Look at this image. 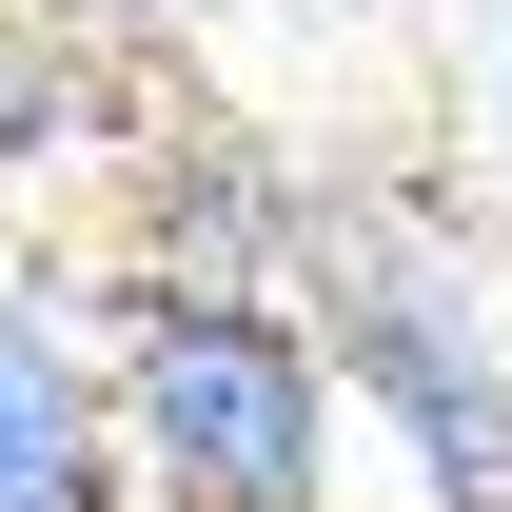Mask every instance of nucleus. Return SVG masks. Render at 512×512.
<instances>
[{
  "instance_id": "nucleus-1",
  "label": "nucleus",
  "mask_w": 512,
  "mask_h": 512,
  "mask_svg": "<svg viewBox=\"0 0 512 512\" xmlns=\"http://www.w3.org/2000/svg\"><path fill=\"white\" fill-rule=\"evenodd\" d=\"M99 414L138 512H355V414L296 296L99 276Z\"/></svg>"
},
{
  "instance_id": "nucleus-2",
  "label": "nucleus",
  "mask_w": 512,
  "mask_h": 512,
  "mask_svg": "<svg viewBox=\"0 0 512 512\" xmlns=\"http://www.w3.org/2000/svg\"><path fill=\"white\" fill-rule=\"evenodd\" d=\"M296 316H316V355H335L355 453H394L414 512H512V335L473 316V276H453L414 217H316Z\"/></svg>"
},
{
  "instance_id": "nucleus-3",
  "label": "nucleus",
  "mask_w": 512,
  "mask_h": 512,
  "mask_svg": "<svg viewBox=\"0 0 512 512\" xmlns=\"http://www.w3.org/2000/svg\"><path fill=\"white\" fill-rule=\"evenodd\" d=\"M316 256V178L256 158L237 119H178L138 138V217H119V276H237V296H296Z\"/></svg>"
},
{
  "instance_id": "nucleus-4",
  "label": "nucleus",
  "mask_w": 512,
  "mask_h": 512,
  "mask_svg": "<svg viewBox=\"0 0 512 512\" xmlns=\"http://www.w3.org/2000/svg\"><path fill=\"white\" fill-rule=\"evenodd\" d=\"M0 512H138L119 414H99V316L40 256H0Z\"/></svg>"
},
{
  "instance_id": "nucleus-5",
  "label": "nucleus",
  "mask_w": 512,
  "mask_h": 512,
  "mask_svg": "<svg viewBox=\"0 0 512 512\" xmlns=\"http://www.w3.org/2000/svg\"><path fill=\"white\" fill-rule=\"evenodd\" d=\"M99 138H119L99 40H60V20H0V178H60V158H99Z\"/></svg>"
},
{
  "instance_id": "nucleus-6",
  "label": "nucleus",
  "mask_w": 512,
  "mask_h": 512,
  "mask_svg": "<svg viewBox=\"0 0 512 512\" xmlns=\"http://www.w3.org/2000/svg\"><path fill=\"white\" fill-rule=\"evenodd\" d=\"M119 20H197V0H119Z\"/></svg>"
}]
</instances>
